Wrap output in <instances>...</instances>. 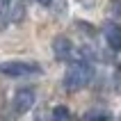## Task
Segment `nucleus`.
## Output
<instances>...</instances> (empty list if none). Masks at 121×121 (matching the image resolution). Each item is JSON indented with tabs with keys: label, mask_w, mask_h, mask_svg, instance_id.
I'll return each instance as SVG.
<instances>
[{
	"label": "nucleus",
	"mask_w": 121,
	"mask_h": 121,
	"mask_svg": "<svg viewBox=\"0 0 121 121\" xmlns=\"http://www.w3.org/2000/svg\"><path fill=\"white\" fill-rule=\"evenodd\" d=\"M91 78H94V69L85 62H75L64 71V87L66 91H80L91 82Z\"/></svg>",
	"instance_id": "f257e3e1"
},
{
	"label": "nucleus",
	"mask_w": 121,
	"mask_h": 121,
	"mask_svg": "<svg viewBox=\"0 0 121 121\" xmlns=\"http://www.w3.org/2000/svg\"><path fill=\"white\" fill-rule=\"evenodd\" d=\"M0 73L7 75V78H27V75L41 73V66L37 62L9 60V62H0Z\"/></svg>",
	"instance_id": "f03ea898"
},
{
	"label": "nucleus",
	"mask_w": 121,
	"mask_h": 121,
	"mask_svg": "<svg viewBox=\"0 0 121 121\" xmlns=\"http://www.w3.org/2000/svg\"><path fill=\"white\" fill-rule=\"evenodd\" d=\"M34 101H37V94L34 89H18L16 94L12 96V112L14 114H25L27 110L34 108Z\"/></svg>",
	"instance_id": "7ed1b4c3"
},
{
	"label": "nucleus",
	"mask_w": 121,
	"mask_h": 121,
	"mask_svg": "<svg viewBox=\"0 0 121 121\" xmlns=\"http://www.w3.org/2000/svg\"><path fill=\"white\" fill-rule=\"evenodd\" d=\"M103 34H105L108 46L119 53V50H121V25H119V23H108L105 30H103Z\"/></svg>",
	"instance_id": "20e7f679"
},
{
	"label": "nucleus",
	"mask_w": 121,
	"mask_h": 121,
	"mask_svg": "<svg viewBox=\"0 0 121 121\" xmlns=\"http://www.w3.org/2000/svg\"><path fill=\"white\" fill-rule=\"evenodd\" d=\"M53 50H55V55H57L60 60H66V57H71V53H73V43H71L66 37H57V39L53 41Z\"/></svg>",
	"instance_id": "39448f33"
},
{
	"label": "nucleus",
	"mask_w": 121,
	"mask_h": 121,
	"mask_svg": "<svg viewBox=\"0 0 121 121\" xmlns=\"http://www.w3.org/2000/svg\"><path fill=\"white\" fill-rule=\"evenodd\" d=\"M53 114H55V117H62V119H66L69 112H66L64 108H55V110H53Z\"/></svg>",
	"instance_id": "423d86ee"
},
{
	"label": "nucleus",
	"mask_w": 121,
	"mask_h": 121,
	"mask_svg": "<svg viewBox=\"0 0 121 121\" xmlns=\"http://www.w3.org/2000/svg\"><path fill=\"white\" fill-rule=\"evenodd\" d=\"M94 117H103V119H105V117H110V114H108V112H87L85 119H94Z\"/></svg>",
	"instance_id": "0eeeda50"
},
{
	"label": "nucleus",
	"mask_w": 121,
	"mask_h": 121,
	"mask_svg": "<svg viewBox=\"0 0 121 121\" xmlns=\"http://www.w3.org/2000/svg\"><path fill=\"white\" fill-rule=\"evenodd\" d=\"M41 5H50V0H39Z\"/></svg>",
	"instance_id": "6e6552de"
}]
</instances>
